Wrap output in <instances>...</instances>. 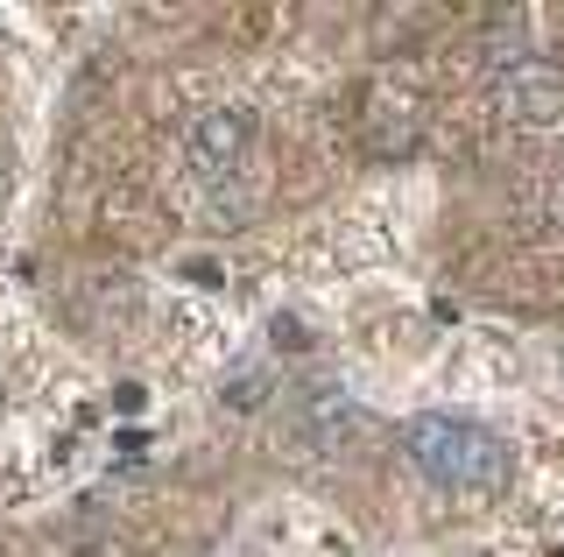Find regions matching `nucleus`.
<instances>
[{
    "instance_id": "obj_1",
    "label": "nucleus",
    "mask_w": 564,
    "mask_h": 557,
    "mask_svg": "<svg viewBox=\"0 0 564 557\" xmlns=\"http://www.w3.org/2000/svg\"><path fill=\"white\" fill-rule=\"evenodd\" d=\"M402 445H410V459L437 487H473V494L508 487V445L494 438V430L466 424V416H416V424L402 430Z\"/></svg>"
},
{
    "instance_id": "obj_2",
    "label": "nucleus",
    "mask_w": 564,
    "mask_h": 557,
    "mask_svg": "<svg viewBox=\"0 0 564 557\" xmlns=\"http://www.w3.org/2000/svg\"><path fill=\"white\" fill-rule=\"evenodd\" d=\"M501 113L516 128H536V134L564 128V72L557 64H536V57L508 64L501 72Z\"/></svg>"
},
{
    "instance_id": "obj_3",
    "label": "nucleus",
    "mask_w": 564,
    "mask_h": 557,
    "mask_svg": "<svg viewBox=\"0 0 564 557\" xmlns=\"http://www.w3.org/2000/svg\"><path fill=\"white\" fill-rule=\"evenodd\" d=\"M247 149H254V113H247V107H212L198 128H191V170H198V177H226V170H240Z\"/></svg>"
},
{
    "instance_id": "obj_4",
    "label": "nucleus",
    "mask_w": 564,
    "mask_h": 557,
    "mask_svg": "<svg viewBox=\"0 0 564 557\" xmlns=\"http://www.w3.org/2000/svg\"><path fill=\"white\" fill-rule=\"evenodd\" d=\"M304 424L317 430V438H346L339 424H352V403H346V395H311V403H304Z\"/></svg>"
},
{
    "instance_id": "obj_5",
    "label": "nucleus",
    "mask_w": 564,
    "mask_h": 557,
    "mask_svg": "<svg viewBox=\"0 0 564 557\" xmlns=\"http://www.w3.org/2000/svg\"><path fill=\"white\" fill-rule=\"evenodd\" d=\"M269 339H275V346H290V353H304V346H311V332H304L296 318H275V325H269Z\"/></svg>"
}]
</instances>
